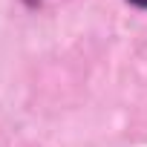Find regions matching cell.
<instances>
[{"mask_svg": "<svg viewBox=\"0 0 147 147\" xmlns=\"http://www.w3.org/2000/svg\"><path fill=\"white\" fill-rule=\"evenodd\" d=\"M133 3H136V6H147V0H133Z\"/></svg>", "mask_w": 147, "mask_h": 147, "instance_id": "cell-1", "label": "cell"}]
</instances>
